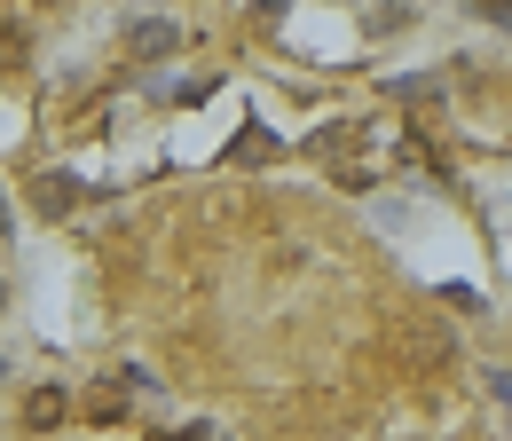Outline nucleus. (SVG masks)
<instances>
[{
  "label": "nucleus",
  "mask_w": 512,
  "mask_h": 441,
  "mask_svg": "<svg viewBox=\"0 0 512 441\" xmlns=\"http://www.w3.org/2000/svg\"><path fill=\"white\" fill-rule=\"evenodd\" d=\"M87 410H95V418H103V426H111V418H119V410H127V394H119V386H95V402H87Z\"/></svg>",
  "instance_id": "4"
},
{
  "label": "nucleus",
  "mask_w": 512,
  "mask_h": 441,
  "mask_svg": "<svg viewBox=\"0 0 512 441\" xmlns=\"http://www.w3.org/2000/svg\"><path fill=\"white\" fill-rule=\"evenodd\" d=\"M56 418H64V394H56V386H40V394H24V426H40V434H48Z\"/></svg>",
  "instance_id": "3"
},
{
  "label": "nucleus",
  "mask_w": 512,
  "mask_h": 441,
  "mask_svg": "<svg viewBox=\"0 0 512 441\" xmlns=\"http://www.w3.org/2000/svg\"><path fill=\"white\" fill-rule=\"evenodd\" d=\"M119 48L142 56V63H158V56H174V48H182V32H174V16H134L127 32H119Z\"/></svg>",
  "instance_id": "1"
},
{
  "label": "nucleus",
  "mask_w": 512,
  "mask_h": 441,
  "mask_svg": "<svg viewBox=\"0 0 512 441\" xmlns=\"http://www.w3.org/2000/svg\"><path fill=\"white\" fill-rule=\"evenodd\" d=\"M237 158H276V134H260V126H253V134L237 142Z\"/></svg>",
  "instance_id": "5"
},
{
  "label": "nucleus",
  "mask_w": 512,
  "mask_h": 441,
  "mask_svg": "<svg viewBox=\"0 0 512 441\" xmlns=\"http://www.w3.org/2000/svg\"><path fill=\"white\" fill-rule=\"evenodd\" d=\"M71 197H79L71 174H40V182H32V205H40V213H71Z\"/></svg>",
  "instance_id": "2"
}]
</instances>
